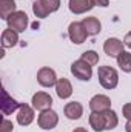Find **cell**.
Returning a JSON list of instances; mask_svg holds the SVG:
<instances>
[{
    "label": "cell",
    "mask_w": 131,
    "mask_h": 132,
    "mask_svg": "<svg viewBox=\"0 0 131 132\" xmlns=\"http://www.w3.org/2000/svg\"><path fill=\"white\" fill-rule=\"evenodd\" d=\"M33 12L35 17H39V19H45L46 15H48V12L45 11V8L42 6V3H40V0H37V2H34L33 5Z\"/></svg>",
    "instance_id": "cell-23"
},
{
    "label": "cell",
    "mask_w": 131,
    "mask_h": 132,
    "mask_svg": "<svg viewBox=\"0 0 131 132\" xmlns=\"http://www.w3.org/2000/svg\"><path fill=\"white\" fill-rule=\"evenodd\" d=\"M82 25L86 29L88 35H97L102 29V25H100L99 19H96V17H85L82 20Z\"/></svg>",
    "instance_id": "cell-16"
},
{
    "label": "cell",
    "mask_w": 131,
    "mask_h": 132,
    "mask_svg": "<svg viewBox=\"0 0 131 132\" xmlns=\"http://www.w3.org/2000/svg\"><path fill=\"white\" fill-rule=\"evenodd\" d=\"M97 77L100 85L105 89H114L119 83V75L117 71L111 66H100L97 71Z\"/></svg>",
    "instance_id": "cell-1"
},
{
    "label": "cell",
    "mask_w": 131,
    "mask_h": 132,
    "mask_svg": "<svg viewBox=\"0 0 131 132\" xmlns=\"http://www.w3.org/2000/svg\"><path fill=\"white\" fill-rule=\"evenodd\" d=\"M12 12H16V2L14 0H0V17L6 20Z\"/></svg>",
    "instance_id": "cell-18"
},
{
    "label": "cell",
    "mask_w": 131,
    "mask_h": 132,
    "mask_svg": "<svg viewBox=\"0 0 131 132\" xmlns=\"http://www.w3.org/2000/svg\"><path fill=\"white\" fill-rule=\"evenodd\" d=\"M40 3H42V6L45 8V11L48 14L56 12L60 8V0H40Z\"/></svg>",
    "instance_id": "cell-21"
},
{
    "label": "cell",
    "mask_w": 131,
    "mask_h": 132,
    "mask_svg": "<svg viewBox=\"0 0 131 132\" xmlns=\"http://www.w3.org/2000/svg\"><path fill=\"white\" fill-rule=\"evenodd\" d=\"M17 42H19V32H16L14 29L8 28V29H5L2 32V46H3V49L16 46Z\"/></svg>",
    "instance_id": "cell-15"
},
{
    "label": "cell",
    "mask_w": 131,
    "mask_h": 132,
    "mask_svg": "<svg viewBox=\"0 0 131 132\" xmlns=\"http://www.w3.org/2000/svg\"><path fill=\"white\" fill-rule=\"evenodd\" d=\"M117 65L123 72H131V54L127 51H122L117 57Z\"/></svg>",
    "instance_id": "cell-20"
},
{
    "label": "cell",
    "mask_w": 131,
    "mask_h": 132,
    "mask_svg": "<svg viewBox=\"0 0 131 132\" xmlns=\"http://www.w3.org/2000/svg\"><path fill=\"white\" fill-rule=\"evenodd\" d=\"M56 92H57L59 98H62V100L71 97V94H72V86H71V83H69L68 78H63V77H62V78L57 80V83H56Z\"/></svg>",
    "instance_id": "cell-14"
},
{
    "label": "cell",
    "mask_w": 131,
    "mask_h": 132,
    "mask_svg": "<svg viewBox=\"0 0 131 132\" xmlns=\"http://www.w3.org/2000/svg\"><path fill=\"white\" fill-rule=\"evenodd\" d=\"M90 125L96 132L105 131V117L102 112H93L90 115Z\"/></svg>",
    "instance_id": "cell-17"
},
{
    "label": "cell",
    "mask_w": 131,
    "mask_h": 132,
    "mask_svg": "<svg viewBox=\"0 0 131 132\" xmlns=\"http://www.w3.org/2000/svg\"><path fill=\"white\" fill-rule=\"evenodd\" d=\"M110 108H111V100L106 95L97 94V95H94L90 100V109L93 112H103V111H106Z\"/></svg>",
    "instance_id": "cell-10"
},
{
    "label": "cell",
    "mask_w": 131,
    "mask_h": 132,
    "mask_svg": "<svg viewBox=\"0 0 131 132\" xmlns=\"http://www.w3.org/2000/svg\"><path fill=\"white\" fill-rule=\"evenodd\" d=\"M37 123H39V128L45 129V131H51L57 126L59 123V115L57 112H54L53 109H46V111H42L39 118H37Z\"/></svg>",
    "instance_id": "cell-4"
},
{
    "label": "cell",
    "mask_w": 131,
    "mask_h": 132,
    "mask_svg": "<svg viewBox=\"0 0 131 132\" xmlns=\"http://www.w3.org/2000/svg\"><path fill=\"white\" fill-rule=\"evenodd\" d=\"M122 114L127 120H131V103H127L122 106Z\"/></svg>",
    "instance_id": "cell-25"
},
{
    "label": "cell",
    "mask_w": 131,
    "mask_h": 132,
    "mask_svg": "<svg viewBox=\"0 0 131 132\" xmlns=\"http://www.w3.org/2000/svg\"><path fill=\"white\" fill-rule=\"evenodd\" d=\"M31 103H33L34 109H37V111H40V112H42V111L51 109L53 98H51V95H49V94H46V92H37V94H34V95H33Z\"/></svg>",
    "instance_id": "cell-8"
},
{
    "label": "cell",
    "mask_w": 131,
    "mask_h": 132,
    "mask_svg": "<svg viewBox=\"0 0 131 132\" xmlns=\"http://www.w3.org/2000/svg\"><path fill=\"white\" fill-rule=\"evenodd\" d=\"M93 2L91 0H69L68 8L72 14H83L90 9H93Z\"/></svg>",
    "instance_id": "cell-12"
},
{
    "label": "cell",
    "mask_w": 131,
    "mask_h": 132,
    "mask_svg": "<svg viewBox=\"0 0 131 132\" xmlns=\"http://www.w3.org/2000/svg\"><path fill=\"white\" fill-rule=\"evenodd\" d=\"M0 132H12V123L9 120H3L2 121V128H0Z\"/></svg>",
    "instance_id": "cell-24"
},
{
    "label": "cell",
    "mask_w": 131,
    "mask_h": 132,
    "mask_svg": "<svg viewBox=\"0 0 131 132\" xmlns=\"http://www.w3.org/2000/svg\"><path fill=\"white\" fill-rule=\"evenodd\" d=\"M94 6H102V8H106L110 5V0H91Z\"/></svg>",
    "instance_id": "cell-26"
},
{
    "label": "cell",
    "mask_w": 131,
    "mask_h": 132,
    "mask_svg": "<svg viewBox=\"0 0 131 132\" xmlns=\"http://www.w3.org/2000/svg\"><path fill=\"white\" fill-rule=\"evenodd\" d=\"M37 81H39V85L43 86V88L56 86V83H57L56 72H54L51 68H42V69L37 72Z\"/></svg>",
    "instance_id": "cell-6"
},
{
    "label": "cell",
    "mask_w": 131,
    "mask_h": 132,
    "mask_svg": "<svg viewBox=\"0 0 131 132\" xmlns=\"http://www.w3.org/2000/svg\"><path fill=\"white\" fill-rule=\"evenodd\" d=\"M82 60H85L88 65L96 66L99 63V54L94 52V51H85V52L82 54Z\"/></svg>",
    "instance_id": "cell-22"
},
{
    "label": "cell",
    "mask_w": 131,
    "mask_h": 132,
    "mask_svg": "<svg viewBox=\"0 0 131 132\" xmlns=\"http://www.w3.org/2000/svg\"><path fill=\"white\" fill-rule=\"evenodd\" d=\"M19 108H20V103L16 101L12 97H9V94L3 89L2 91V112H3V115H9L14 111H17Z\"/></svg>",
    "instance_id": "cell-11"
},
{
    "label": "cell",
    "mask_w": 131,
    "mask_h": 132,
    "mask_svg": "<svg viewBox=\"0 0 131 132\" xmlns=\"http://www.w3.org/2000/svg\"><path fill=\"white\" fill-rule=\"evenodd\" d=\"M68 35H69V38H71L72 43L80 45V43H83V42L86 40L88 32H86V29L83 28L82 22H72V23H69V26H68Z\"/></svg>",
    "instance_id": "cell-5"
},
{
    "label": "cell",
    "mask_w": 131,
    "mask_h": 132,
    "mask_svg": "<svg viewBox=\"0 0 131 132\" xmlns=\"http://www.w3.org/2000/svg\"><path fill=\"white\" fill-rule=\"evenodd\" d=\"M71 72L76 78L82 80V81H88L93 75V66L88 65L85 60H76L72 65H71Z\"/></svg>",
    "instance_id": "cell-3"
},
{
    "label": "cell",
    "mask_w": 131,
    "mask_h": 132,
    "mask_svg": "<svg viewBox=\"0 0 131 132\" xmlns=\"http://www.w3.org/2000/svg\"><path fill=\"white\" fill-rule=\"evenodd\" d=\"M123 43H125V46H128L131 49V31L127 35H125V40H123Z\"/></svg>",
    "instance_id": "cell-27"
},
{
    "label": "cell",
    "mask_w": 131,
    "mask_h": 132,
    "mask_svg": "<svg viewBox=\"0 0 131 132\" xmlns=\"http://www.w3.org/2000/svg\"><path fill=\"white\" fill-rule=\"evenodd\" d=\"M72 132H88V131H86L85 128H76V129H74Z\"/></svg>",
    "instance_id": "cell-29"
},
{
    "label": "cell",
    "mask_w": 131,
    "mask_h": 132,
    "mask_svg": "<svg viewBox=\"0 0 131 132\" xmlns=\"http://www.w3.org/2000/svg\"><path fill=\"white\" fill-rule=\"evenodd\" d=\"M8 28L14 29L16 32H23L28 28V15L23 11H16L6 19Z\"/></svg>",
    "instance_id": "cell-2"
},
{
    "label": "cell",
    "mask_w": 131,
    "mask_h": 132,
    "mask_svg": "<svg viewBox=\"0 0 131 132\" xmlns=\"http://www.w3.org/2000/svg\"><path fill=\"white\" fill-rule=\"evenodd\" d=\"M102 114H103V117H105V131L114 129V128L117 126V123H119V118H117L116 112L111 111V109H106V111H103Z\"/></svg>",
    "instance_id": "cell-19"
},
{
    "label": "cell",
    "mask_w": 131,
    "mask_h": 132,
    "mask_svg": "<svg viewBox=\"0 0 131 132\" xmlns=\"http://www.w3.org/2000/svg\"><path fill=\"white\" fill-rule=\"evenodd\" d=\"M63 112H65L66 118H69V120H79L83 115V106L79 101H71V103H68L65 106Z\"/></svg>",
    "instance_id": "cell-13"
},
{
    "label": "cell",
    "mask_w": 131,
    "mask_h": 132,
    "mask_svg": "<svg viewBox=\"0 0 131 132\" xmlns=\"http://www.w3.org/2000/svg\"><path fill=\"white\" fill-rule=\"evenodd\" d=\"M123 45H125V43H122L119 38L111 37V38H108V40L103 43V51H105V54H106L108 57H117V55L123 51Z\"/></svg>",
    "instance_id": "cell-9"
},
{
    "label": "cell",
    "mask_w": 131,
    "mask_h": 132,
    "mask_svg": "<svg viewBox=\"0 0 131 132\" xmlns=\"http://www.w3.org/2000/svg\"><path fill=\"white\" fill-rule=\"evenodd\" d=\"M34 120V109L26 104V103H22L20 108H19V112H17V123L20 126H30Z\"/></svg>",
    "instance_id": "cell-7"
},
{
    "label": "cell",
    "mask_w": 131,
    "mask_h": 132,
    "mask_svg": "<svg viewBox=\"0 0 131 132\" xmlns=\"http://www.w3.org/2000/svg\"><path fill=\"white\" fill-rule=\"evenodd\" d=\"M125 131H127V132H131V120H128V123L125 125Z\"/></svg>",
    "instance_id": "cell-28"
}]
</instances>
